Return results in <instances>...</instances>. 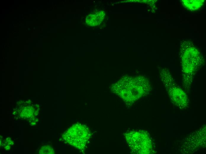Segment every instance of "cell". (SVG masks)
I'll list each match as a JSON object with an SVG mask.
<instances>
[{
	"label": "cell",
	"instance_id": "obj_6",
	"mask_svg": "<svg viewBox=\"0 0 206 154\" xmlns=\"http://www.w3.org/2000/svg\"><path fill=\"white\" fill-rule=\"evenodd\" d=\"M105 16L103 11L95 12L92 15H88L86 18V23L90 26H94L98 25L102 21Z\"/></svg>",
	"mask_w": 206,
	"mask_h": 154
},
{
	"label": "cell",
	"instance_id": "obj_1",
	"mask_svg": "<svg viewBox=\"0 0 206 154\" xmlns=\"http://www.w3.org/2000/svg\"><path fill=\"white\" fill-rule=\"evenodd\" d=\"M150 81L143 76H125L114 83L111 90L126 103L132 104L147 94Z\"/></svg>",
	"mask_w": 206,
	"mask_h": 154
},
{
	"label": "cell",
	"instance_id": "obj_2",
	"mask_svg": "<svg viewBox=\"0 0 206 154\" xmlns=\"http://www.w3.org/2000/svg\"><path fill=\"white\" fill-rule=\"evenodd\" d=\"M160 74L161 80L173 103L180 109L186 108L188 103L187 96L176 83L169 71L163 69Z\"/></svg>",
	"mask_w": 206,
	"mask_h": 154
},
{
	"label": "cell",
	"instance_id": "obj_8",
	"mask_svg": "<svg viewBox=\"0 0 206 154\" xmlns=\"http://www.w3.org/2000/svg\"><path fill=\"white\" fill-rule=\"evenodd\" d=\"M4 143V148L6 150H9L10 148V145H13V142L10 138H7Z\"/></svg>",
	"mask_w": 206,
	"mask_h": 154
},
{
	"label": "cell",
	"instance_id": "obj_5",
	"mask_svg": "<svg viewBox=\"0 0 206 154\" xmlns=\"http://www.w3.org/2000/svg\"><path fill=\"white\" fill-rule=\"evenodd\" d=\"M128 135L127 142L133 150L139 153H148L151 150L152 144L147 135L136 131Z\"/></svg>",
	"mask_w": 206,
	"mask_h": 154
},
{
	"label": "cell",
	"instance_id": "obj_4",
	"mask_svg": "<svg viewBox=\"0 0 206 154\" xmlns=\"http://www.w3.org/2000/svg\"><path fill=\"white\" fill-rule=\"evenodd\" d=\"M90 136L88 128L80 123L74 124L64 134L63 137L69 144L80 150L84 149Z\"/></svg>",
	"mask_w": 206,
	"mask_h": 154
},
{
	"label": "cell",
	"instance_id": "obj_3",
	"mask_svg": "<svg viewBox=\"0 0 206 154\" xmlns=\"http://www.w3.org/2000/svg\"><path fill=\"white\" fill-rule=\"evenodd\" d=\"M193 47L186 49L182 57L183 82L185 87H189L199 65V54Z\"/></svg>",
	"mask_w": 206,
	"mask_h": 154
},
{
	"label": "cell",
	"instance_id": "obj_7",
	"mask_svg": "<svg viewBox=\"0 0 206 154\" xmlns=\"http://www.w3.org/2000/svg\"><path fill=\"white\" fill-rule=\"evenodd\" d=\"M39 154H54L53 148L49 146H44L41 147L39 152Z\"/></svg>",
	"mask_w": 206,
	"mask_h": 154
}]
</instances>
